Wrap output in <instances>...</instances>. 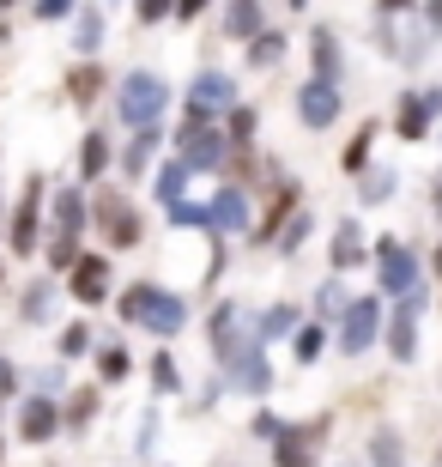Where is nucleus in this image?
<instances>
[{
  "label": "nucleus",
  "mask_w": 442,
  "mask_h": 467,
  "mask_svg": "<svg viewBox=\"0 0 442 467\" xmlns=\"http://www.w3.org/2000/svg\"><path fill=\"white\" fill-rule=\"evenodd\" d=\"M49 316V285H31V297H25V322H43Z\"/></svg>",
  "instance_id": "f704fd0d"
},
{
  "label": "nucleus",
  "mask_w": 442,
  "mask_h": 467,
  "mask_svg": "<svg viewBox=\"0 0 442 467\" xmlns=\"http://www.w3.org/2000/svg\"><path fill=\"white\" fill-rule=\"evenodd\" d=\"M437 116H442V91L437 86H430V91H406V98H400V121H394V128H400V140H425Z\"/></svg>",
  "instance_id": "423d86ee"
},
{
  "label": "nucleus",
  "mask_w": 442,
  "mask_h": 467,
  "mask_svg": "<svg viewBox=\"0 0 442 467\" xmlns=\"http://www.w3.org/2000/svg\"><path fill=\"white\" fill-rule=\"evenodd\" d=\"M418 13H425V25H430V31H442V0H425Z\"/></svg>",
  "instance_id": "c03bdc74"
},
{
  "label": "nucleus",
  "mask_w": 442,
  "mask_h": 467,
  "mask_svg": "<svg viewBox=\"0 0 442 467\" xmlns=\"http://www.w3.org/2000/svg\"><path fill=\"white\" fill-rule=\"evenodd\" d=\"M297 116H303V128H334L340 121V86L334 79H309L297 91Z\"/></svg>",
  "instance_id": "20e7f679"
},
{
  "label": "nucleus",
  "mask_w": 442,
  "mask_h": 467,
  "mask_svg": "<svg viewBox=\"0 0 442 467\" xmlns=\"http://www.w3.org/2000/svg\"><path fill=\"white\" fill-rule=\"evenodd\" d=\"M86 347H91V328H86V322H73V328L61 334V358H86Z\"/></svg>",
  "instance_id": "cd10ccee"
},
{
  "label": "nucleus",
  "mask_w": 442,
  "mask_h": 467,
  "mask_svg": "<svg viewBox=\"0 0 442 467\" xmlns=\"http://www.w3.org/2000/svg\"><path fill=\"white\" fill-rule=\"evenodd\" d=\"M231 134H237V140H249V134H255V116H249L242 104H237V116H231Z\"/></svg>",
  "instance_id": "79ce46f5"
},
{
  "label": "nucleus",
  "mask_w": 442,
  "mask_h": 467,
  "mask_svg": "<svg viewBox=\"0 0 442 467\" xmlns=\"http://www.w3.org/2000/svg\"><path fill=\"white\" fill-rule=\"evenodd\" d=\"M364 261V237H357L352 219H340V231H334V267H357Z\"/></svg>",
  "instance_id": "a211bd4d"
},
{
  "label": "nucleus",
  "mask_w": 442,
  "mask_h": 467,
  "mask_svg": "<svg viewBox=\"0 0 442 467\" xmlns=\"http://www.w3.org/2000/svg\"><path fill=\"white\" fill-rule=\"evenodd\" d=\"M206 6H212V0H176V18H182V25H188V18H200Z\"/></svg>",
  "instance_id": "37998d69"
},
{
  "label": "nucleus",
  "mask_w": 442,
  "mask_h": 467,
  "mask_svg": "<svg viewBox=\"0 0 442 467\" xmlns=\"http://www.w3.org/2000/svg\"><path fill=\"white\" fill-rule=\"evenodd\" d=\"M55 419H61V413H55V400H43V395H36V400H25V419H18L25 443H43V437L55 431Z\"/></svg>",
  "instance_id": "f8f14e48"
},
{
  "label": "nucleus",
  "mask_w": 442,
  "mask_h": 467,
  "mask_svg": "<svg viewBox=\"0 0 442 467\" xmlns=\"http://www.w3.org/2000/svg\"><path fill=\"white\" fill-rule=\"evenodd\" d=\"M170 225H212V207H200V201H170Z\"/></svg>",
  "instance_id": "b1692460"
},
{
  "label": "nucleus",
  "mask_w": 442,
  "mask_h": 467,
  "mask_svg": "<svg viewBox=\"0 0 442 467\" xmlns=\"http://www.w3.org/2000/svg\"><path fill=\"white\" fill-rule=\"evenodd\" d=\"M98 370H103V377H109V382H121V377H128V352H121V347H103Z\"/></svg>",
  "instance_id": "7c9ffc66"
},
{
  "label": "nucleus",
  "mask_w": 442,
  "mask_h": 467,
  "mask_svg": "<svg viewBox=\"0 0 442 467\" xmlns=\"http://www.w3.org/2000/svg\"><path fill=\"white\" fill-rule=\"evenodd\" d=\"M152 152H158V121H152V128H139V134H134V146L121 152V171H128V176H139V171H146V164H152Z\"/></svg>",
  "instance_id": "f3484780"
},
{
  "label": "nucleus",
  "mask_w": 442,
  "mask_h": 467,
  "mask_svg": "<svg viewBox=\"0 0 442 467\" xmlns=\"http://www.w3.org/2000/svg\"><path fill=\"white\" fill-rule=\"evenodd\" d=\"M291 6H309V0H291Z\"/></svg>",
  "instance_id": "de8ad7c7"
},
{
  "label": "nucleus",
  "mask_w": 442,
  "mask_h": 467,
  "mask_svg": "<svg viewBox=\"0 0 442 467\" xmlns=\"http://www.w3.org/2000/svg\"><path fill=\"white\" fill-rule=\"evenodd\" d=\"M375 322H382V304H375V297H352V304H345L340 347H345V352H370V340H375Z\"/></svg>",
  "instance_id": "6e6552de"
},
{
  "label": "nucleus",
  "mask_w": 442,
  "mask_h": 467,
  "mask_svg": "<svg viewBox=\"0 0 442 467\" xmlns=\"http://www.w3.org/2000/svg\"><path fill=\"white\" fill-rule=\"evenodd\" d=\"M394 194V171H364V201H382Z\"/></svg>",
  "instance_id": "2f4dec72"
},
{
  "label": "nucleus",
  "mask_w": 442,
  "mask_h": 467,
  "mask_svg": "<svg viewBox=\"0 0 442 467\" xmlns=\"http://www.w3.org/2000/svg\"><path fill=\"white\" fill-rule=\"evenodd\" d=\"M231 358H237L231 370H237L242 389H267V364H261V352H255V347H249V352H231Z\"/></svg>",
  "instance_id": "412c9836"
},
{
  "label": "nucleus",
  "mask_w": 442,
  "mask_h": 467,
  "mask_svg": "<svg viewBox=\"0 0 442 467\" xmlns=\"http://www.w3.org/2000/svg\"><path fill=\"white\" fill-rule=\"evenodd\" d=\"M370 462L375 467H400V443H394V437H375V443H370Z\"/></svg>",
  "instance_id": "72a5a7b5"
},
{
  "label": "nucleus",
  "mask_w": 442,
  "mask_h": 467,
  "mask_svg": "<svg viewBox=\"0 0 442 467\" xmlns=\"http://www.w3.org/2000/svg\"><path fill=\"white\" fill-rule=\"evenodd\" d=\"M103 292H109V255H79L73 261V297L103 304Z\"/></svg>",
  "instance_id": "9d476101"
},
{
  "label": "nucleus",
  "mask_w": 442,
  "mask_h": 467,
  "mask_svg": "<svg viewBox=\"0 0 442 467\" xmlns=\"http://www.w3.org/2000/svg\"><path fill=\"white\" fill-rule=\"evenodd\" d=\"M291 328H297V310H291V304H285V310H272V316H267V334H291Z\"/></svg>",
  "instance_id": "4c0bfd02"
},
{
  "label": "nucleus",
  "mask_w": 442,
  "mask_h": 467,
  "mask_svg": "<svg viewBox=\"0 0 442 467\" xmlns=\"http://www.w3.org/2000/svg\"><path fill=\"white\" fill-rule=\"evenodd\" d=\"M212 225L219 231H242L249 225V201H242V189H224L219 201H212Z\"/></svg>",
  "instance_id": "4468645a"
},
{
  "label": "nucleus",
  "mask_w": 442,
  "mask_h": 467,
  "mask_svg": "<svg viewBox=\"0 0 442 467\" xmlns=\"http://www.w3.org/2000/svg\"><path fill=\"white\" fill-rule=\"evenodd\" d=\"M134 6H139V25H158V18H176V0H134Z\"/></svg>",
  "instance_id": "c756f323"
},
{
  "label": "nucleus",
  "mask_w": 442,
  "mask_h": 467,
  "mask_svg": "<svg viewBox=\"0 0 442 467\" xmlns=\"http://www.w3.org/2000/svg\"><path fill=\"white\" fill-rule=\"evenodd\" d=\"M0 6H13V0H0Z\"/></svg>",
  "instance_id": "8fccbe9b"
},
{
  "label": "nucleus",
  "mask_w": 442,
  "mask_h": 467,
  "mask_svg": "<svg viewBox=\"0 0 442 467\" xmlns=\"http://www.w3.org/2000/svg\"><path fill=\"white\" fill-rule=\"evenodd\" d=\"M224 31L242 36V43H249V36H261V31H267V18H261V0H224Z\"/></svg>",
  "instance_id": "9b49d317"
},
{
  "label": "nucleus",
  "mask_w": 442,
  "mask_h": 467,
  "mask_svg": "<svg viewBox=\"0 0 442 467\" xmlns=\"http://www.w3.org/2000/svg\"><path fill=\"white\" fill-rule=\"evenodd\" d=\"M297 358H322V328H297Z\"/></svg>",
  "instance_id": "c9c22d12"
},
{
  "label": "nucleus",
  "mask_w": 442,
  "mask_h": 467,
  "mask_svg": "<svg viewBox=\"0 0 442 467\" xmlns=\"http://www.w3.org/2000/svg\"><path fill=\"white\" fill-rule=\"evenodd\" d=\"M375 274H382V292L406 297L412 285H418V261H412L400 243H382V261H375Z\"/></svg>",
  "instance_id": "1a4fd4ad"
},
{
  "label": "nucleus",
  "mask_w": 442,
  "mask_h": 467,
  "mask_svg": "<svg viewBox=\"0 0 442 467\" xmlns=\"http://www.w3.org/2000/svg\"><path fill=\"white\" fill-rule=\"evenodd\" d=\"M152 377H158V389H176V382H182V377H176V364H170V358H158V364H152Z\"/></svg>",
  "instance_id": "a19ab883"
},
{
  "label": "nucleus",
  "mask_w": 442,
  "mask_h": 467,
  "mask_svg": "<svg viewBox=\"0 0 442 467\" xmlns=\"http://www.w3.org/2000/svg\"><path fill=\"white\" fill-rule=\"evenodd\" d=\"M98 86H103L98 61H91V67H73V79H67V91H73V98H79V104H91V98H98Z\"/></svg>",
  "instance_id": "5701e85b"
},
{
  "label": "nucleus",
  "mask_w": 442,
  "mask_h": 467,
  "mask_svg": "<svg viewBox=\"0 0 442 467\" xmlns=\"http://www.w3.org/2000/svg\"><path fill=\"white\" fill-rule=\"evenodd\" d=\"M164 104H170V86L158 79V73H128L116 91V116L128 121V128H152L158 116H164Z\"/></svg>",
  "instance_id": "f03ea898"
},
{
  "label": "nucleus",
  "mask_w": 442,
  "mask_h": 467,
  "mask_svg": "<svg viewBox=\"0 0 442 467\" xmlns=\"http://www.w3.org/2000/svg\"><path fill=\"white\" fill-rule=\"evenodd\" d=\"M400 6H412V0H375V13H400Z\"/></svg>",
  "instance_id": "a18cd8bd"
},
{
  "label": "nucleus",
  "mask_w": 442,
  "mask_h": 467,
  "mask_svg": "<svg viewBox=\"0 0 442 467\" xmlns=\"http://www.w3.org/2000/svg\"><path fill=\"white\" fill-rule=\"evenodd\" d=\"M176 140H182V164H188V171H219L224 152H231L224 134H212V121H206V128H182Z\"/></svg>",
  "instance_id": "0eeeda50"
},
{
  "label": "nucleus",
  "mask_w": 442,
  "mask_h": 467,
  "mask_svg": "<svg viewBox=\"0 0 442 467\" xmlns=\"http://www.w3.org/2000/svg\"><path fill=\"white\" fill-rule=\"evenodd\" d=\"M437 213H442V194H437Z\"/></svg>",
  "instance_id": "09e8293b"
},
{
  "label": "nucleus",
  "mask_w": 442,
  "mask_h": 467,
  "mask_svg": "<svg viewBox=\"0 0 442 467\" xmlns=\"http://www.w3.org/2000/svg\"><path fill=\"white\" fill-rule=\"evenodd\" d=\"M303 231H309V213H297V219H291V231L279 237V249H297V243H303Z\"/></svg>",
  "instance_id": "58836bf2"
},
{
  "label": "nucleus",
  "mask_w": 442,
  "mask_h": 467,
  "mask_svg": "<svg viewBox=\"0 0 442 467\" xmlns=\"http://www.w3.org/2000/svg\"><path fill=\"white\" fill-rule=\"evenodd\" d=\"M309 55H315V79H334L340 73V36L327 31V25L309 36Z\"/></svg>",
  "instance_id": "2eb2a0df"
},
{
  "label": "nucleus",
  "mask_w": 442,
  "mask_h": 467,
  "mask_svg": "<svg viewBox=\"0 0 442 467\" xmlns=\"http://www.w3.org/2000/svg\"><path fill=\"white\" fill-rule=\"evenodd\" d=\"M370 140H375V128H364V134H357L352 146H345V171L364 176V164H370Z\"/></svg>",
  "instance_id": "bb28decb"
},
{
  "label": "nucleus",
  "mask_w": 442,
  "mask_h": 467,
  "mask_svg": "<svg viewBox=\"0 0 442 467\" xmlns=\"http://www.w3.org/2000/svg\"><path fill=\"white\" fill-rule=\"evenodd\" d=\"M182 182H188V164H182V158H176L170 171L158 176V194H164V201H182Z\"/></svg>",
  "instance_id": "c85d7f7f"
},
{
  "label": "nucleus",
  "mask_w": 442,
  "mask_h": 467,
  "mask_svg": "<svg viewBox=\"0 0 442 467\" xmlns=\"http://www.w3.org/2000/svg\"><path fill=\"white\" fill-rule=\"evenodd\" d=\"M315 304H322V310H327V316H345V304H352V297H345V292H340V285H334V279H327L322 292H315Z\"/></svg>",
  "instance_id": "473e14b6"
},
{
  "label": "nucleus",
  "mask_w": 442,
  "mask_h": 467,
  "mask_svg": "<svg viewBox=\"0 0 442 467\" xmlns=\"http://www.w3.org/2000/svg\"><path fill=\"white\" fill-rule=\"evenodd\" d=\"M103 164H109V140H103L98 128H91V134L79 140V176H98Z\"/></svg>",
  "instance_id": "aec40b11"
},
{
  "label": "nucleus",
  "mask_w": 442,
  "mask_h": 467,
  "mask_svg": "<svg viewBox=\"0 0 442 467\" xmlns=\"http://www.w3.org/2000/svg\"><path fill=\"white\" fill-rule=\"evenodd\" d=\"M121 322H139L152 334H176L188 322V304L176 292H164V285H128L121 292Z\"/></svg>",
  "instance_id": "f257e3e1"
},
{
  "label": "nucleus",
  "mask_w": 442,
  "mask_h": 467,
  "mask_svg": "<svg viewBox=\"0 0 442 467\" xmlns=\"http://www.w3.org/2000/svg\"><path fill=\"white\" fill-rule=\"evenodd\" d=\"M388 347H394V358H412V352H418V340H412V310H400L388 322Z\"/></svg>",
  "instance_id": "4be33fe9"
},
{
  "label": "nucleus",
  "mask_w": 442,
  "mask_h": 467,
  "mask_svg": "<svg viewBox=\"0 0 442 467\" xmlns=\"http://www.w3.org/2000/svg\"><path fill=\"white\" fill-rule=\"evenodd\" d=\"M303 437H309V431L279 437V467H315V462H309V450H303Z\"/></svg>",
  "instance_id": "393cba45"
},
{
  "label": "nucleus",
  "mask_w": 442,
  "mask_h": 467,
  "mask_svg": "<svg viewBox=\"0 0 442 467\" xmlns=\"http://www.w3.org/2000/svg\"><path fill=\"white\" fill-rule=\"evenodd\" d=\"M188 104H200L206 116H212L219 104H237V91H231V79H224V73H200V79H194V98H188Z\"/></svg>",
  "instance_id": "ddd939ff"
},
{
  "label": "nucleus",
  "mask_w": 442,
  "mask_h": 467,
  "mask_svg": "<svg viewBox=\"0 0 442 467\" xmlns=\"http://www.w3.org/2000/svg\"><path fill=\"white\" fill-rule=\"evenodd\" d=\"M285 55V31H261V36H249V67H272Z\"/></svg>",
  "instance_id": "6ab92c4d"
},
{
  "label": "nucleus",
  "mask_w": 442,
  "mask_h": 467,
  "mask_svg": "<svg viewBox=\"0 0 442 467\" xmlns=\"http://www.w3.org/2000/svg\"><path fill=\"white\" fill-rule=\"evenodd\" d=\"M437 274H442V243H437Z\"/></svg>",
  "instance_id": "49530a36"
},
{
  "label": "nucleus",
  "mask_w": 442,
  "mask_h": 467,
  "mask_svg": "<svg viewBox=\"0 0 442 467\" xmlns=\"http://www.w3.org/2000/svg\"><path fill=\"white\" fill-rule=\"evenodd\" d=\"M55 225H61V237H73V231L86 225V194H79V189L55 194Z\"/></svg>",
  "instance_id": "dca6fc26"
},
{
  "label": "nucleus",
  "mask_w": 442,
  "mask_h": 467,
  "mask_svg": "<svg viewBox=\"0 0 442 467\" xmlns=\"http://www.w3.org/2000/svg\"><path fill=\"white\" fill-rule=\"evenodd\" d=\"M73 43H79V49H98V43H103V13H86V18H79V31H73Z\"/></svg>",
  "instance_id": "a878e982"
},
{
  "label": "nucleus",
  "mask_w": 442,
  "mask_h": 467,
  "mask_svg": "<svg viewBox=\"0 0 442 467\" xmlns=\"http://www.w3.org/2000/svg\"><path fill=\"white\" fill-rule=\"evenodd\" d=\"M91 407H98V395H91V389H86V395H73L67 419H73V425H86V419H91Z\"/></svg>",
  "instance_id": "e433bc0d"
},
{
  "label": "nucleus",
  "mask_w": 442,
  "mask_h": 467,
  "mask_svg": "<svg viewBox=\"0 0 442 467\" xmlns=\"http://www.w3.org/2000/svg\"><path fill=\"white\" fill-rule=\"evenodd\" d=\"M36 219H43V176H25V194H18V213H13L18 255H36Z\"/></svg>",
  "instance_id": "39448f33"
},
{
  "label": "nucleus",
  "mask_w": 442,
  "mask_h": 467,
  "mask_svg": "<svg viewBox=\"0 0 442 467\" xmlns=\"http://www.w3.org/2000/svg\"><path fill=\"white\" fill-rule=\"evenodd\" d=\"M91 219L103 225V237L116 243V249H134L139 243V219H134V207H128L121 194H98V201H91Z\"/></svg>",
  "instance_id": "7ed1b4c3"
},
{
  "label": "nucleus",
  "mask_w": 442,
  "mask_h": 467,
  "mask_svg": "<svg viewBox=\"0 0 442 467\" xmlns=\"http://www.w3.org/2000/svg\"><path fill=\"white\" fill-rule=\"evenodd\" d=\"M73 0H36V18H67Z\"/></svg>",
  "instance_id": "ea45409f"
}]
</instances>
